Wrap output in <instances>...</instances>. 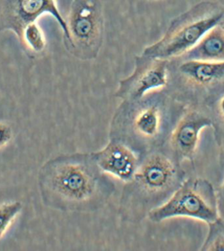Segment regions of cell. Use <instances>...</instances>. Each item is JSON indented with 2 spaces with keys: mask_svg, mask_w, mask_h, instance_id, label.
I'll list each match as a JSON object with an SVG mask.
<instances>
[{
  "mask_svg": "<svg viewBox=\"0 0 224 251\" xmlns=\"http://www.w3.org/2000/svg\"><path fill=\"white\" fill-rule=\"evenodd\" d=\"M38 185L45 205L66 213L99 211L116 190L91 153H68L50 159L41 167Z\"/></svg>",
  "mask_w": 224,
  "mask_h": 251,
  "instance_id": "cell-1",
  "label": "cell"
},
{
  "mask_svg": "<svg viewBox=\"0 0 224 251\" xmlns=\"http://www.w3.org/2000/svg\"><path fill=\"white\" fill-rule=\"evenodd\" d=\"M178 166L160 149L142 155L132 180L124 185L119 215L122 221L135 224L167 201L181 185Z\"/></svg>",
  "mask_w": 224,
  "mask_h": 251,
  "instance_id": "cell-2",
  "label": "cell"
},
{
  "mask_svg": "<svg viewBox=\"0 0 224 251\" xmlns=\"http://www.w3.org/2000/svg\"><path fill=\"white\" fill-rule=\"evenodd\" d=\"M167 100L161 91L136 100H122L110 129V139L124 142L142 155L165 141Z\"/></svg>",
  "mask_w": 224,
  "mask_h": 251,
  "instance_id": "cell-3",
  "label": "cell"
},
{
  "mask_svg": "<svg viewBox=\"0 0 224 251\" xmlns=\"http://www.w3.org/2000/svg\"><path fill=\"white\" fill-rule=\"evenodd\" d=\"M224 18V6L210 2L197 5L173 19L164 36L146 47L142 54L167 60L185 55Z\"/></svg>",
  "mask_w": 224,
  "mask_h": 251,
  "instance_id": "cell-4",
  "label": "cell"
},
{
  "mask_svg": "<svg viewBox=\"0 0 224 251\" xmlns=\"http://www.w3.org/2000/svg\"><path fill=\"white\" fill-rule=\"evenodd\" d=\"M68 52L82 60L98 57L104 35V18L100 0H72L67 19Z\"/></svg>",
  "mask_w": 224,
  "mask_h": 251,
  "instance_id": "cell-5",
  "label": "cell"
},
{
  "mask_svg": "<svg viewBox=\"0 0 224 251\" xmlns=\"http://www.w3.org/2000/svg\"><path fill=\"white\" fill-rule=\"evenodd\" d=\"M176 217H191L213 225L220 219L217 196L211 184L202 179L181 184L168 200L148 215L153 223Z\"/></svg>",
  "mask_w": 224,
  "mask_h": 251,
  "instance_id": "cell-6",
  "label": "cell"
},
{
  "mask_svg": "<svg viewBox=\"0 0 224 251\" xmlns=\"http://www.w3.org/2000/svg\"><path fill=\"white\" fill-rule=\"evenodd\" d=\"M168 62L143 54L136 56L133 72L121 79L115 96L122 100H136L162 90L168 83Z\"/></svg>",
  "mask_w": 224,
  "mask_h": 251,
  "instance_id": "cell-7",
  "label": "cell"
},
{
  "mask_svg": "<svg viewBox=\"0 0 224 251\" xmlns=\"http://www.w3.org/2000/svg\"><path fill=\"white\" fill-rule=\"evenodd\" d=\"M45 14L55 19L68 38L66 19L58 9L56 0H0V28L11 31L19 39L23 29L31 23L37 22Z\"/></svg>",
  "mask_w": 224,
  "mask_h": 251,
  "instance_id": "cell-8",
  "label": "cell"
},
{
  "mask_svg": "<svg viewBox=\"0 0 224 251\" xmlns=\"http://www.w3.org/2000/svg\"><path fill=\"white\" fill-rule=\"evenodd\" d=\"M91 154L101 171L124 184L133 178L142 157L129 146L117 139H110L106 147Z\"/></svg>",
  "mask_w": 224,
  "mask_h": 251,
  "instance_id": "cell-9",
  "label": "cell"
},
{
  "mask_svg": "<svg viewBox=\"0 0 224 251\" xmlns=\"http://www.w3.org/2000/svg\"><path fill=\"white\" fill-rule=\"evenodd\" d=\"M211 124V120L202 113L188 111L169 136V145L175 156L180 160L192 158L198 149L202 132Z\"/></svg>",
  "mask_w": 224,
  "mask_h": 251,
  "instance_id": "cell-10",
  "label": "cell"
},
{
  "mask_svg": "<svg viewBox=\"0 0 224 251\" xmlns=\"http://www.w3.org/2000/svg\"><path fill=\"white\" fill-rule=\"evenodd\" d=\"M178 71L190 84L208 87L224 80V61L186 60L181 64Z\"/></svg>",
  "mask_w": 224,
  "mask_h": 251,
  "instance_id": "cell-11",
  "label": "cell"
},
{
  "mask_svg": "<svg viewBox=\"0 0 224 251\" xmlns=\"http://www.w3.org/2000/svg\"><path fill=\"white\" fill-rule=\"evenodd\" d=\"M185 56L186 60L224 61V30L217 25L207 33Z\"/></svg>",
  "mask_w": 224,
  "mask_h": 251,
  "instance_id": "cell-12",
  "label": "cell"
},
{
  "mask_svg": "<svg viewBox=\"0 0 224 251\" xmlns=\"http://www.w3.org/2000/svg\"><path fill=\"white\" fill-rule=\"evenodd\" d=\"M20 40L31 51L40 53L47 46L44 31L37 22L27 25L23 29Z\"/></svg>",
  "mask_w": 224,
  "mask_h": 251,
  "instance_id": "cell-13",
  "label": "cell"
},
{
  "mask_svg": "<svg viewBox=\"0 0 224 251\" xmlns=\"http://www.w3.org/2000/svg\"><path fill=\"white\" fill-rule=\"evenodd\" d=\"M22 209V203L19 201L11 202L0 206V238L5 234Z\"/></svg>",
  "mask_w": 224,
  "mask_h": 251,
  "instance_id": "cell-14",
  "label": "cell"
},
{
  "mask_svg": "<svg viewBox=\"0 0 224 251\" xmlns=\"http://www.w3.org/2000/svg\"><path fill=\"white\" fill-rule=\"evenodd\" d=\"M13 137V131L8 125L0 123V148L8 144Z\"/></svg>",
  "mask_w": 224,
  "mask_h": 251,
  "instance_id": "cell-15",
  "label": "cell"
},
{
  "mask_svg": "<svg viewBox=\"0 0 224 251\" xmlns=\"http://www.w3.org/2000/svg\"><path fill=\"white\" fill-rule=\"evenodd\" d=\"M206 250L210 251H224V237H220L214 241H212Z\"/></svg>",
  "mask_w": 224,
  "mask_h": 251,
  "instance_id": "cell-16",
  "label": "cell"
},
{
  "mask_svg": "<svg viewBox=\"0 0 224 251\" xmlns=\"http://www.w3.org/2000/svg\"><path fill=\"white\" fill-rule=\"evenodd\" d=\"M218 116L221 124L224 127V96L220 100L218 106Z\"/></svg>",
  "mask_w": 224,
  "mask_h": 251,
  "instance_id": "cell-17",
  "label": "cell"
},
{
  "mask_svg": "<svg viewBox=\"0 0 224 251\" xmlns=\"http://www.w3.org/2000/svg\"><path fill=\"white\" fill-rule=\"evenodd\" d=\"M218 207H221L222 209H224V182L220 188L219 198H218Z\"/></svg>",
  "mask_w": 224,
  "mask_h": 251,
  "instance_id": "cell-18",
  "label": "cell"
},
{
  "mask_svg": "<svg viewBox=\"0 0 224 251\" xmlns=\"http://www.w3.org/2000/svg\"><path fill=\"white\" fill-rule=\"evenodd\" d=\"M220 25L224 30V18L223 19V20L222 21V22L220 23Z\"/></svg>",
  "mask_w": 224,
  "mask_h": 251,
  "instance_id": "cell-19",
  "label": "cell"
},
{
  "mask_svg": "<svg viewBox=\"0 0 224 251\" xmlns=\"http://www.w3.org/2000/svg\"><path fill=\"white\" fill-rule=\"evenodd\" d=\"M148 1H161V0H148Z\"/></svg>",
  "mask_w": 224,
  "mask_h": 251,
  "instance_id": "cell-20",
  "label": "cell"
}]
</instances>
